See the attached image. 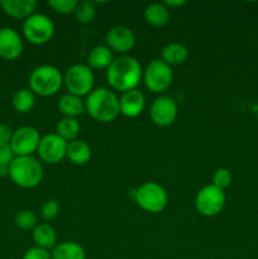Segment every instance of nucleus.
Segmentation results:
<instances>
[{
	"label": "nucleus",
	"instance_id": "f257e3e1",
	"mask_svg": "<svg viewBox=\"0 0 258 259\" xmlns=\"http://www.w3.org/2000/svg\"><path fill=\"white\" fill-rule=\"evenodd\" d=\"M142 67L132 56H120L114 58L106 68V80L116 91L126 93L137 89L142 78Z\"/></svg>",
	"mask_w": 258,
	"mask_h": 259
},
{
	"label": "nucleus",
	"instance_id": "f03ea898",
	"mask_svg": "<svg viewBox=\"0 0 258 259\" xmlns=\"http://www.w3.org/2000/svg\"><path fill=\"white\" fill-rule=\"evenodd\" d=\"M85 109L91 118L101 123H110L120 114L119 98L105 88L95 89L89 94L85 100Z\"/></svg>",
	"mask_w": 258,
	"mask_h": 259
},
{
	"label": "nucleus",
	"instance_id": "7ed1b4c3",
	"mask_svg": "<svg viewBox=\"0 0 258 259\" xmlns=\"http://www.w3.org/2000/svg\"><path fill=\"white\" fill-rule=\"evenodd\" d=\"M9 177L23 189H33L42 182L43 167L33 156L14 157L9 164Z\"/></svg>",
	"mask_w": 258,
	"mask_h": 259
},
{
	"label": "nucleus",
	"instance_id": "20e7f679",
	"mask_svg": "<svg viewBox=\"0 0 258 259\" xmlns=\"http://www.w3.org/2000/svg\"><path fill=\"white\" fill-rule=\"evenodd\" d=\"M62 85V73L52 65L38 66L29 75V89L34 95L52 96L58 93Z\"/></svg>",
	"mask_w": 258,
	"mask_h": 259
},
{
	"label": "nucleus",
	"instance_id": "39448f33",
	"mask_svg": "<svg viewBox=\"0 0 258 259\" xmlns=\"http://www.w3.org/2000/svg\"><path fill=\"white\" fill-rule=\"evenodd\" d=\"M132 197L142 210L151 214L163 211L168 204L166 190L156 182H144L132 192Z\"/></svg>",
	"mask_w": 258,
	"mask_h": 259
},
{
	"label": "nucleus",
	"instance_id": "423d86ee",
	"mask_svg": "<svg viewBox=\"0 0 258 259\" xmlns=\"http://www.w3.org/2000/svg\"><path fill=\"white\" fill-rule=\"evenodd\" d=\"M94 72L88 65L77 63L66 71L63 76V85L68 90V94L78 96H88L94 90Z\"/></svg>",
	"mask_w": 258,
	"mask_h": 259
},
{
	"label": "nucleus",
	"instance_id": "0eeeda50",
	"mask_svg": "<svg viewBox=\"0 0 258 259\" xmlns=\"http://www.w3.org/2000/svg\"><path fill=\"white\" fill-rule=\"evenodd\" d=\"M23 34L32 45H46L55 34V24L46 14L34 13L24 20Z\"/></svg>",
	"mask_w": 258,
	"mask_h": 259
},
{
	"label": "nucleus",
	"instance_id": "6e6552de",
	"mask_svg": "<svg viewBox=\"0 0 258 259\" xmlns=\"http://www.w3.org/2000/svg\"><path fill=\"white\" fill-rule=\"evenodd\" d=\"M225 201H227V197H225L224 190L211 184L199 190L195 197V207L200 215L211 218L224 209Z\"/></svg>",
	"mask_w": 258,
	"mask_h": 259
},
{
	"label": "nucleus",
	"instance_id": "1a4fd4ad",
	"mask_svg": "<svg viewBox=\"0 0 258 259\" xmlns=\"http://www.w3.org/2000/svg\"><path fill=\"white\" fill-rule=\"evenodd\" d=\"M146 88L152 93H163L171 86L174 80V72L171 66L162 60H153L143 73Z\"/></svg>",
	"mask_w": 258,
	"mask_h": 259
},
{
	"label": "nucleus",
	"instance_id": "9d476101",
	"mask_svg": "<svg viewBox=\"0 0 258 259\" xmlns=\"http://www.w3.org/2000/svg\"><path fill=\"white\" fill-rule=\"evenodd\" d=\"M39 142L40 136L37 129L33 126H20L13 133L10 147L13 153L17 157L32 156L34 152L38 151Z\"/></svg>",
	"mask_w": 258,
	"mask_h": 259
},
{
	"label": "nucleus",
	"instance_id": "9b49d317",
	"mask_svg": "<svg viewBox=\"0 0 258 259\" xmlns=\"http://www.w3.org/2000/svg\"><path fill=\"white\" fill-rule=\"evenodd\" d=\"M37 152L40 161L48 164H57L66 157L67 142L56 133L47 134L40 138Z\"/></svg>",
	"mask_w": 258,
	"mask_h": 259
},
{
	"label": "nucleus",
	"instance_id": "f8f14e48",
	"mask_svg": "<svg viewBox=\"0 0 258 259\" xmlns=\"http://www.w3.org/2000/svg\"><path fill=\"white\" fill-rule=\"evenodd\" d=\"M177 104L169 96H159L152 103L149 115L157 126L166 128L174 124L177 118Z\"/></svg>",
	"mask_w": 258,
	"mask_h": 259
},
{
	"label": "nucleus",
	"instance_id": "ddd939ff",
	"mask_svg": "<svg viewBox=\"0 0 258 259\" xmlns=\"http://www.w3.org/2000/svg\"><path fill=\"white\" fill-rule=\"evenodd\" d=\"M105 42L106 47L111 50V52L126 53L136 45V35L128 27L116 25L106 33Z\"/></svg>",
	"mask_w": 258,
	"mask_h": 259
},
{
	"label": "nucleus",
	"instance_id": "4468645a",
	"mask_svg": "<svg viewBox=\"0 0 258 259\" xmlns=\"http://www.w3.org/2000/svg\"><path fill=\"white\" fill-rule=\"evenodd\" d=\"M23 40L18 32L12 28H0V57L14 61L22 55Z\"/></svg>",
	"mask_w": 258,
	"mask_h": 259
},
{
	"label": "nucleus",
	"instance_id": "2eb2a0df",
	"mask_svg": "<svg viewBox=\"0 0 258 259\" xmlns=\"http://www.w3.org/2000/svg\"><path fill=\"white\" fill-rule=\"evenodd\" d=\"M146 106V99L142 91L134 90L123 93V95L119 99V108H120V114H123L126 118H137L141 115L142 111Z\"/></svg>",
	"mask_w": 258,
	"mask_h": 259
},
{
	"label": "nucleus",
	"instance_id": "dca6fc26",
	"mask_svg": "<svg viewBox=\"0 0 258 259\" xmlns=\"http://www.w3.org/2000/svg\"><path fill=\"white\" fill-rule=\"evenodd\" d=\"M0 5L10 17L17 19H27L34 14L37 3L34 0H2Z\"/></svg>",
	"mask_w": 258,
	"mask_h": 259
},
{
	"label": "nucleus",
	"instance_id": "f3484780",
	"mask_svg": "<svg viewBox=\"0 0 258 259\" xmlns=\"http://www.w3.org/2000/svg\"><path fill=\"white\" fill-rule=\"evenodd\" d=\"M58 110L66 116V118H73L82 115L86 111L85 103L78 96L72 94H65L58 100Z\"/></svg>",
	"mask_w": 258,
	"mask_h": 259
},
{
	"label": "nucleus",
	"instance_id": "a211bd4d",
	"mask_svg": "<svg viewBox=\"0 0 258 259\" xmlns=\"http://www.w3.org/2000/svg\"><path fill=\"white\" fill-rule=\"evenodd\" d=\"M66 157L72 162L73 164L82 166L86 164L91 158V148L86 142L76 139V141L67 143V152Z\"/></svg>",
	"mask_w": 258,
	"mask_h": 259
},
{
	"label": "nucleus",
	"instance_id": "6ab92c4d",
	"mask_svg": "<svg viewBox=\"0 0 258 259\" xmlns=\"http://www.w3.org/2000/svg\"><path fill=\"white\" fill-rule=\"evenodd\" d=\"M32 238L33 242L35 243V247L46 250L55 248L56 243H57V235H56L55 229L48 224H38L33 229Z\"/></svg>",
	"mask_w": 258,
	"mask_h": 259
},
{
	"label": "nucleus",
	"instance_id": "aec40b11",
	"mask_svg": "<svg viewBox=\"0 0 258 259\" xmlns=\"http://www.w3.org/2000/svg\"><path fill=\"white\" fill-rule=\"evenodd\" d=\"M169 9L163 3H153L144 9V19L153 27H164L169 22Z\"/></svg>",
	"mask_w": 258,
	"mask_h": 259
},
{
	"label": "nucleus",
	"instance_id": "412c9836",
	"mask_svg": "<svg viewBox=\"0 0 258 259\" xmlns=\"http://www.w3.org/2000/svg\"><path fill=\"white\" fill-rule=\"evenodd\" d=\"M161 57L168 66H179L186 62L189 51L181 43H169L162 48Z\"/></svg>",
	"mask_w": 258,
	"mask_h": 259
},
{
	"label": "nucleus",
	"instance_id": "4be33fe9",
	"mask_svg": "<svg viewBox=\"0 0 258 259\" xmlns=\"http://www.w3.org/2000/svg\"><path fill=\"white\" fill-rule=\"evenodd\" d=\"M113 52L106 46H96L88 56V66L91 70H104L113 62Z\"/></svg>",
	"mask_w": 258,
	"mask_h": 259
},
{
	"label": "nucleus",
	"instance_id": "5701e85b",
	"mask_svg": "<svg viewBox=\"0 0 258 259\" xmlns=\"http://www.w3.org/2000/svg\"><path fill=\"white\" fill-rule=\"evenodd\" d=\"M52 259H85L86 253L83 248L76 242H63L53 248L51 253Z\"/></svg>",
	"mask_w": 258,
	"mask_h": 259
},
{
	"label": "nucleus",
	"instance_id": "b1692460",
	"mask_svg": "<svg viewBox=\"0 0 258 259\" xmlns=\"http://www.w3.org/2000/svg\"><path fill=\"white\" fill-rule=\"evenodd\" d=\"M80 133V124L76 119L73 118H66L63 116L56 125V134L60 136L63 141L67 143L76 141Z\"/></svg>",
	"mask_w": 258,
	"mask_h": 259
},
{
	"label": "nucleus",
	"instance_id": "393cba45",
	"mask_svg": "<svg viewBox=\"0 0 258 259\" xmlns=\"http://www.w3.org/2000/svg\"><path fill=\"white\" fill-rule=\"evenodd\" d=\"M13 108L19 113H28L35 104V95L30 89H20L13 95Z\"/></svg>",
	"mask_w": 258,
	"mask_h": 259
},
{
	"label": "nucleus",
	"instance_id": "a878e982",
	"mask_svg": "<svg viewBox=\"0 0 258 259\" xmlns=\"http://www.w3.org/2000/svg\"><path fill=\"white\" fill-rule=\"evenodd\" d=\"M75 17L81 24H89V23L93 22L96 17L95 3L89 2V0L78 3L77 8L75 10Z\"/></svg>",
	"mask_w": 258,
	"mask_h": 259
},
{
	"label": "nucleus",
	"instance_id": "bb28decb",
	"mask_svg": "<svg viewBox=\"0 0 258 259\" xmlns=\"http://www.w3.org/2000/svg\"><path fill=\"white\" fill-rule=\"evenodd\" d=\"M15 225L23 230L34 229L37 227V215L30 210H22L15 215Z\"/></svg>",
	"mask_w": 258,
	"mask_h": 259
},
{
	"label": "nucleus",
	"instance_id": "cd10ccee",
	"mask_svg": "<svg viewBox=\"0 0 258 259\" xmlns=\"http://www.w3.org/2000/svg\"><path fill=\"white\" fill-rule=\"evenodd\" d=\"M48 5L58 14H75V10L77 8L78 2L76 0H50Z\"/></svg>",
	"mask_w": 258,
	"mask_h": 259
},
{
	"label": "nucleus",
	"instance_id": "c85d7f7f",
	"mask_svg": "<svg viewBox=\"0 0 258 259\" xmlns=\"http://www.w3.org/2000/svg\"><path fill=\"white\" fill-rule=\"evenodd\" d=\"M232 172L228 168H218L212 175V185L224 190L232 184Z\"/></svg>",
	"mask_w": 258,
	"mask_h": 259
},
{
	"label": "nucleus",
	"instance_id": "c756f323",
	"mask_svg": "<svg viewBox=\"0 0 258 259\" xmlns=\"http://www.w3.org/2000/svg\"><path fill=\"white\" fill-rule=\"evenodd\" d=\"M58 211H60V205L56 200H48L42 205L40 209V215L46 220H53L57 218Z\"/></svg>",
	"mask_w": 258,
	"mask_h": 259
},
{
	"label": "nucleus",
	"instance_id": "7c9ffc66",
	"mask_svg": "<svg viewBox=\"0 0 258 259\" xmlns=\"http://www.w3.org/2000/svg\"><path fill=\"white\" fill-rule=\"evenodd\" d=\"M23 259H52V255L48 250L42 249V248H30L23 255Z\"/></svg>",
	"mask_w": 258,
	"mask_h": 259
},
{
	"label": "nucleus",
	"instance_id": "2f4dec72",
	"mask_svg": "<svg viewBox=\"0 0 258 259\" xmlns=\"http://www.w3.org/2000/svg\"><path fill=\"white\" fill-rule=\"evenodd\" d=\"M14 159V153L10 143H0V164H10Z\"/></svg>",
	"mask_w": 258,
	"mask_h": 259
},
{
	"label": "nucleus",
	"instance_id": "473e14b6",
	"mask_svg": "<svg viewBox=\"0 0 258 259\" xmlns=\"http://www.w3.org/2000/svg\"><path fill=\"white\" fill-rule=\"evenodd\" d=\"M13 138V131L7 124H0V143H10Z\"/></svg>",
	"mask_w": 258,
	"mask_h": 259
},
{
	"label": "nucleus",
	"instance_id": "72a5a7b5",
	"mask_svg": "<svg viewBox=\"0 0 258 259\" xmlns=\"http://www.w3.org/2000/svg\"><path fill=\"white\" fill-rule=\"evenodd\" d=\"M163 4L166 5L168 9H171V8L182 7V5L186 4V2H185V0H166V2H163Z\"/></svg>",
	"mask_w": 258,
	"mask_h": 259
},
{
	"label": "nucleus",
	"instance_id": "f704fd0d",
	"mask_svg": "<svg viewBox=\"0 0 258 259\" xmlns=\"http://www.w3.org/2000/svg\"><path fill=\"white\" fill-rule=\"evenodd\" d=\"M9 176V164H0V177Z\"/></svg>",
	"mask_w": 258,
	"mask_h": 259
}]
</instances>
